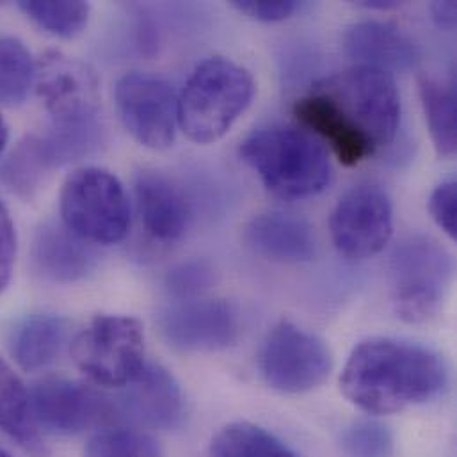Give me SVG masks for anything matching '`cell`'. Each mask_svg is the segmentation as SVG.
Returning a JSON list of instances; mask_svg holds the SVG:
<instances>
[{
  "label": "cell",
  "mask_w": 457,
  "mask_h": 457,
  "mask_svg": "<svg viewBox=\"0 0 457 457\" xmlns=\"http://www.w3.org/2000/svg\"><path fill=\"white\" fill-rule=\"evenodd\" d=\"M68 337V322L52 313L27 317L12 333L11 353L16 363L27 370H41L55 361Z\"/></svg>",
  "instance_id": "ffe728a7"
},
{
  "label": "cell",
  "mask_w": 457,
  "mask_h": 457,
  "mask_svg": "<svg viewBox=\"0 0 457 457\" xmlns=\"http://www.w3.org/2000/svg\"><path fill=\"white\" fill-rule=\"evenodd\" d=\"M32 136L48 171L93 155L105 141V130L98 116L73 123L52 121L46 132Z\"/></svg>",
  "instance_id": "44dd1931"
},
{
  "label": "cell",
  "mask_w": 457,
  "mask_h": 457,
  "mask_svg": "<svg viewBox=\"0 0 457 457\" xmlns=\"http://www.w3.org/2000/svg\"><path fill=\"white\" fill-rule=\"evenodd\" d=\"M136 205L145 231L157 242L171 244L184 237L191 223L186 195L159 171H139L134 180Z\"/></svg>",
  "instance_id": "9a60e30c"
},
{
  "label": "cell",
  "mask_w": 457,
  "mask_h": 457,
  "mask_svg": "<svg viewBox=\"0 0 457 457\" xmlns=\"http://www.w3.org/2000/svg\"><path fill=\"white\" fill-rule=\"evenodd\" d=\"M20 11L29 16L43 30L59 37L79 36L89 20V5L86 2H18Z\"/></svg>",
  "instance_id": "484cf974"
},
{
  "label": "cell",
  "mask_w": 457,
  "mask_h": 457,
  "mask_svg": "<svg viewBox=\"0 0 457 457\" xmlns=\"http://www.w3.org/2000/svg\"><path fill=\"white\" fill-rule=\"evenodd\" d=\"M46 173L48 168L39 155L32 134L16 146L2 170V177L7 187L21 198H30Z\"/></svg>",
  "instance_id": "4316f807"
},
{
  "label": "cell",
  "mask_w": 457,
  "mask_h": 457,
  "mask_svg": "<svg viewBox=\"0 0 457 457\" xmlns=\"http://www.w3.org/2000/svg\"><path fill=\"white\" fill-rule=\"evenodd\" d=\"M0 457H11V454L2 445H0Z\"/></svg>",
  "instance_id": "8d00e7d4"
},
{
  "label": "cell",
  "mask_w": 457,
  "mask_h": 457,
  "mask_svg": "<svg viewBox=\"0 0 457 457\" xmlns=\"http://www.w3.org/2000/svg\"><path fill=\"white\" fill-rule=\"evenodd\" d=\"M390 278L397 315L410 324H420L433 319L445 301L453 258L435 238L410 235L392 251Z\"/></svg>",
  "instance_id": "5b68a950"
},
{
  "label": "cell",
  "mask_w": 457,
  "mask_h": 457,
  "mask_svg": "<svg viewBox=\"0 0 457 457\" xmlns=\"http://www.w3.org/2000/svg\"><path fill=\"white\" fill-rule=\"evenodd\" d=\"M378 148L390 145L401 125V95L392 73L356 66L317 84Z\"/></svg>",
  "instance_id": "52a82bcc"
},
{
  "label": "cell",
  "mask_w": 457,
  "mask_h": 457,
  "mask_svg": "<svg viewBox=\"0 0 457 457\" xmlns=\"http://www.w3.org/2000/svg\"><path fill=\"white\" fill-rule=\"evenodd\" d=\"M77 369L96 386L125 388L145 369V328L129 315H96L71 342Z\"/></svg>",
  "instance_id": "8992f818"
},
{
  "label": "cell",
  "mask_w": 457,
  "mask_h": 457,
  "mask_svg": "<svg viewBox=\"0 0 457 457\" xmlns=\"http://www.w3.org/2000/svg\"><path fill=\"white\" fill-rule=\"evenodd\" d=\"M358 5L367 7V9H379V11H386V9H394L399 7L401 2L397 0H360Z\"/></svg>",
  "instance_id": "e575fe53"
},
{
  "label": "cell",
  "mask_w": 457,
  "mask_h": 457,
  "mask_svg": "<svg viewBox=\"0 0 457 457\" xmlns=\"http://www.w3.org/2000/svg\"><path fill=\"white\" fill-rule=\"evenodd\" d=\"M431 14L435 23L444 30H454L456 27V2L454 0H444L435 2L431 5Z\"/></svg>",
  "instance_id": "836d02e7"
},
{
  "label": "cell",
  "mask_w": 457,
  "mask_h": 457,
  "mask_svg": "<svg viewBox=\"0 0 457 457\" xmlns=\"http://www.w3.org/2000/svg\"><path fill=\"white\" fill-rule=\"evenodd\" d=\"M214 283V270L204 260H187L175 265L166 276V288L180 301L196 299Z\"/></svg>",
  "instance_id": "f546056e"
},
{
  "label": "cell",
  "mask_w": 457,
  "mask_h": 457,
  "mask_svg": "<svg viewBox=\"0 0 457 457\" xmlns=\"http://www.w3.org/2000/svg\"><path fill=\"white\" fill-rule=\"evenodd\" d=\"M0 429L21 447H39L37 426L30 410V395L18 374L0 358Z\"/></svg>",
  "instance_id": "7402d4cb"
},
{
  "label": "cell",
  "mask_w": 457,
  "mask_h": 457,
  "mask_svg": "<svg viewBox=\"0 0 457 457\" xmlns=\"http://www.w3.org/2000/svg\"><path fill=\"white\" fill-rule=\"evenodd\" d=\"M245 240L258 254L285 263L312 262L319 249L312 225L285 212H265L253 218L245 227Z\"/></svg>",
  "instance_id": "d6986e66"
},
{
  "label": "cell",
  "mask_w": 457,
  "mask_h": 457,
  "mask_svg": "<svg viewBox=\"0 0 457 457\" xmlns=\"http://www.w3.org/2000/svg\"><path fill=\"white\" fill-rule=\"evenodd\" d=\"M16 260V229L9 211L0 202V292L11 281Z\"/></svg>",
  "instance_id": "d6a6232c"
},
{
  "label": "cell",
  "mask_w": 457,
  "mask_h": 457,
  "mask_svg": "<svg viewBox=\"0 0 457 457\" xmlns=\"http://www.w3.org/2000/svg\"><path fill=\"white\" fill-rule=\"evenodd\" d=\"M420 100L438 154L444 157H453L457 148V100L454 86L435 77H424L420 80Z\"/></svg>",
  "instance_id": "603a6c76"
},
{
  "label": "cell",
  "mask_w": 457,
  "mask_h": 457,
  "mask_svg": "<svg viewBox=\"0 0 457 457\" xmlns=\"http://www.w3.org/2000/svg\"><path fill=\"white\" fill-rule=\"evenodd\" d=\"M344 457H394L395 444L392 431L376 420H358L340 435Z\"/></svg>",
  "instance_id": "f1b7e54d"
},
{
  "label": "cell",
  "mask_w": 457,
  "mask_h": 457,
  "mask_svg": "<svg viewBox=\"0 0 457 457\" xmlns=\"http://www.w3.org/2000/svg\"><path fill=\"white\" fill-rule=\"evenodd\" d=\"M212 457H299L265 429L235 422L223 428L212 440Z\"/></svg>",
  "instance_id": "cb8c5ba5"
},
{
  "label": "cell",
  "mask_w": 457,
  "mask_h": 457,
  "mask_svg": "<svg viewBox=\"0 0 457 457\" xmlns=\"http://www.w3.org/2000/svg\"><path fill=\"white\" fill-rule=\"evenodd\" d=\"M86 457H162V453L152 436L136 429L112 428L89 440Z\"/></svg>",
  "instance_id": "83f0119b"
},
{
  "label": "cell",
  "mask_w": 457,
  "mask_h": 457,
  "mask_svg": "<svg viewBox=\"0 0 457 457\" xmlns=\"http://www.w3.org/2000/svg\"><path fill=\"white\" fill-rule=\"evenodd\" d=\"M32 265L46 281L73 283L95 269L96 253L62 223H45L32 240Z\"/></svg>",
  "instance_id": "ac0fdd59"
},
{
  "label": "cell",
  "mask_w": 457,
  "mask_h": 457,
  "mask_svg": "<svg viewBox=\"0 0 457 457\" xmlns=\"http://www.w3.org/2000/svg\"><path fill=\"white\" fill-rule=\"evenodd\" d=\"M335 247L347 258L363 260L378 254L394 233V209L378 186H358L337 204L331 221Z\"/></svg>",
  "instance_id": "7c38bea8"
},
{
  "label": "cell",
  "mask_w": 457,
  "mask_h": 457,
  "mask_svg": "<svg viewBox=\"0 0 457 457\" xmlns=\"http://www.w3.org/2000/svg\"><path fill=\"white\" fill-rule=\"evenodd\" d=\"M333 372L329 347L317 335L281 320L267 335L260 353V374L281 394H306L322 386Z\"/></svg>",
  "instance_id": "ba28073f"
},
{
  "label": "cell",
  "mask_w": 457,
  "mask_h": 457,
  "mask_svg": "<svg viewBox=\"0 0 457 457\" xmlns=\"http://www.w3.org/2000/svg\"><path fill=\"white\" fill-rule=\"evenodd\" d=\"M61 221L82 240L116 244L130 229L132 212L123 184L102 168L73 171L61 189Z\"/></svg>",
  "instance_id": "277c9868"
},
{
  "label": "cell",
  "mask_w": 457,
  "mask_h": 457,
  "mask_svg": "<svg viewBox=\"0 0 457 457\" xmlns=\"http://www.w3.org/2000/svg\"><path fill=\"white\" fill-rule=\"evenodd\" d=\"M125 415L148 429H175L186 415V401L175 376L161 365H145L141 374L125 386L116 403Z\"/></svg>",
  "instance_id": "5bb4252c"
},
{
  "label": "cell",
  "mask_w": 457,
  "mask_h": 457,
  "mask_svg": "<svg viewBox=\"0 0 457 457\" xmlns=\"http://www.w3.org/2000/svg\"><path fill=\"white\" fill-rule=\"evenodd\" d=\"M34 86L54 123H73L98 116L100 82L95 70L80 59L57 50L36 61Z\"/></svg>",
  "instance_id": "8fae6325"
},
{
  "label": "cell",
  "mask_w": 457,
  "mask_h": 457,
  "mask_svg": "<svg viewBox=\"0 0 457 457\" xmlns=\"http://www.w3.org/2000/svg\"><path fill=\"white\" fill-rule=\"evenodd\" d=\"M7 141H9V129H7V123H5L4 116L0 114V155L7 146Z\"/></svg>",
  "instance_id": "d590c367"
},
{
  "label": "cell",
  "mask_w": 457,
  "mask_h": 457,
  "mask_svg": "<svg viewBox=\"0 0 457 457\" xmlns=\"http://www.w3.org/2000/svg\"><path fill=\"white\" fill-rule=\"evenodd\" d=\"M294 114L335 152L344 166H356L376 154L370 139L324 93L313 89L294 105Z\"/></svg>",
  "instance_id": "2e32d148"
},
{
  "label": "cell",
  "mask_w": 457,
  "mask_h": 457,
  "mask_svg": "<svg viewBox=\"0 0 457 457\" xmlns=\"http://www.w3.org/2000/svg\"><path fill=\"white\" fill-rule=\"evenodd\" d=\"M114 98L123 127L139 145L166 150L175 143L179 96L168 80L130 71L118 80Z\"/></svg>",
  "instance_id": "9c48e42d"
},
{
  "label": "cell",
  "mask_w": 457,
  "mask_h": 457,
  "mask_svg": "<svg viewBox=\"0 0 457 457\" xmlns=\"http://www.w3.org/2000/svg\"><path fill=\"white\" fill-rule=\"evenodd\" d=\"M159 329L180 353H214L231 347L240 335V317L221 299L179 301L159 313Z\"/></svg>",
  "instance_id": "4fadbf2b"
},
{
  "label": "cell",
  "mask_w": 457,
  "mask_h": 457,
  "mask_svg": "<svg viewBox=\"0 0 457 457\" xmlns=\"http://www.w3.org/2000/svg\"><path fill=\"white\" fill-rule=\"evenodd\" d=\"M449 383L435 351L395 338H370L351 353L340 386L360 410L390 415L438 399Z\"/></svg>",
  "instance_id": "6da1fadb"
},
{
  "label": "cell",
  "mask_w": 457,
  "mask_h": 457,
  "mask_svg": "<svg viewBox=\"0 0 457 457\" xmlns=\"http://www.w3.org/2000/svg\"><path fill=\"white\" fill-rule=\"evenodd\" d=\"M36 62L14 36L0 34V104L20 105L34 86Z\"/></svg>",
  "instance_id": "d4e9b609"
},
{
  "label": "cell",
  "mask_w": 457,
  "mask_h": 457,
  "mask_svg": "<svg viewBox=\"0 0 457 457\" xmlns=\"http://www.w3.org/2000/svg\"><path fill=\"white\" fill-rule=\"evenodd\" d=\"M254 82L247 70L225 57L196 66L179 96V127L196 145L220 141L251 105Z\"/></svg>",
  "instance_id": "3957f363"
},
{
  "label": "cell",
  "mask_w": 457,
  "mask_h": 457,
  "mask_svg": "<svg viewBox=\"0 0 457 457\" xmlns=\"http://www.w3.org/2000/svg\"><path fill=\"white\" fill-rule=\"evenodd\" d=\"M231 5L238 12L265 23L283 21L301 9V2L295 0H233Z\"/></svg>",
  "instance_id": "1f68e13d"
},
{
  "label": "cell",
  "mask_w": 457,
  "mask_h": 457,
  "mask_svg": "<svg viewBox=\"0 0 457 457\" xmlns=\"http://www.w3.org/2000/svg\"><path fill=\"white\" fill-rule=\"evenodd\" d=\"M429 212L435 223L451 238H457V184L456 180L442 182L429 198Z\"/></svg>",
  "instance_id": "4dcf8cb0"
},
{
  "label": "cell",
  "mask_w": 457,
  "mask_h": 457,
  "mask_svg": "<svg viewBox=\"0 0 457 457\" xmlns=\"http://www.w3.org/2000/svg\"><path fill=\"white\" fill-rule=\"evenodd\" d=\"M344 50L358 62L388 73L413 70L420 61V50L415 41L383 21H360L344 32Z\"/></svg>",
  "instance_id": "e0dca14e"
},
{
  "label": "cell",
  "mask_w": 457,
  "mask_h": 457,
  "mask_svg": "<svg viewBox=\"0 0 457 457\" xmlns=\"http://www.w3.org/2000/svg\"><path fill=\"white\" fill-rule=\"evenodd\" d=\"M240 159L267 191L285 200L315 196L333 177L324 146L308 132L285 125H269L247 136L240 146Z\"/></svg>",
  "instance_id": "7a4b0ae2"
},
{
  "label": "cell",
  "mask_w": 457,
  "mask_h": 457,
  "mask_svg": "<svg viewBox=\"0 0 457 457\" xmlns=\"http://www.w3.org/2000/svg\"><path fill=\"white\" fill-rule=\"evenodd\" d=\"M37 429L73 436L98 429L118 419L112 399L100 390L66 378H43L29 390Z\"/></svg>",
  "instance_id": "30bf717a"
}]
</instances>
